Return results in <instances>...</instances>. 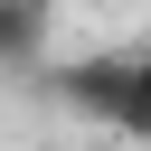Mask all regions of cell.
<instances>
[{"instance_id":"cell-1","label":"cell","mask_w":151,"mask_h":151,"mask_svg":"<svg viewBox=\"0 0 151 151\" xmlns=\"http://www.w3.org/2000/svg\"><path fill=\"white\" fill-rule=\"evenodd\" d=\"M113 85H123V47H104V57H76V66L57 76V104H66L76 123H104V113H113Z\"/></svg>"},{"instance_id":"cell-2","label":"cell","mask_w":151,"mask_h":151,"mask_svg":"<svg viewBox=\"0 0 151 151\" xmlns=\"http://www.w3.org/2000/svg\"><path fill=\"white\" fill-rule=\"evenodd\" d=\"M104 132H123V142H151V47H123V85H113V113H104Z\"/></svg>"},{"instance_id":"cell-3","label":"cell","mask_w":151,"mask_h":151,"mask_svg":"<svg viewBox=\"0 0 151 151\" xmlns=\"http://www.w3.org/2000/svg\"><path fill=\"white\" fill-rule=\"evenodd\" d=\"M47 57V0H0V76Z\"/></svg>"}]
</instances>
